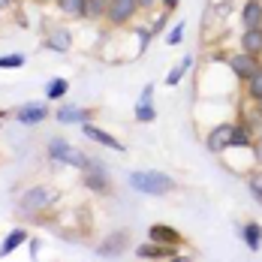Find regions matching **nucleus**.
<instances>
[{
	"label": "nucleus",
	"mask_w": 262,
	"mask_h": 262,
	"mask_svg": "<svg viewBox=\"0 0 262 262\" xmlns=\"http://www.w3.org/2000/svg\"><path fill=\"white\" fill-rule=\"evenodd\" d=\"M130 187L139 190V193H148V196H166V193L175 190V181L169 175H163V172L145 169V172H133L130 175Z\"/></svg>",
	"instance_id": "obj_1"
},
{
	"label": "nucleus",
	"mask_w": 262,
	"mask_h": 262,
	"mask_svg": "<svg viewBox=\"0 0 262 262\" xmlns=\"http://www.w3.org/2000/svg\"><path fill=\"white\" fill-rule=\"evenodd\" d=\"M136 9H139V0H108V12H105V18H108L115 27H121V25H127L133 15H136Z\"/></svg>",
	"instance_id": "obj_2"
},
{
	"label": "nucleus",
	"mask_w": 262,
	"mask_h": 262,
	"mask_svg": "<svg viewBox=\"0 0 262 262\" xmlns=\"http://www.w3.org/2000/svg\"><path fill=\"white\" fill-rule=\"evenodd\" d=\"M229 67H232V73H235L241 81H247L256 70H259V60H256V54L241 52V54H232V57H229Z\"/></svg>",
	"instance_id": "obj_3"
},
{
	"label": "nucleus",
	"mask_w": 262,
	"mask_h": 262,
	"mask_svg": "<svg viewBox=\"0 0 262 262\" xmlns=\"http://www.w3.org/2000/svg\"><path fill=\"white\" fill-rule=\"evenodd\" d=\"M49 202H54V190L49 187H33L21 196V208L25 211H36V208H46Z\"/></svg>",
	"instance_id": "obj_4"
},
{
	"label": "nucleus",
	"mask_w": 262,
	"mask_h": 262,
	"mask_svg": "<svg viewBox=\"0 0 262 262\" xmlns=\"http://www.w3.org/2000/svg\"><path fill=\"white\" fill-rule=\"evenodd\" d=\"M84 187H88V190H94V193H108V190H112L100 163H91V166L84 169Z\"/></svg>",
	"instance_id": "obj_5"
},
{
	"label": "nucleus",
	"mask_w": 262,
	"mask_h": 262,
	"mask_svg": "<svg viewBox=\"0 0 262 262\" xmlns=\"http://www.w3.org/2000/svg\"><path fill=\"white\" fill-rule=\"evenodd\" d=\"M232 130H235V124H220V127H214L211 136H208V151L220 154L223 148H229V145H232Z\"/></svg>",
	"instance_id": "obj_6"
},
{
	"label": "nucleus",
	"mask_w": 262,
	"mask_h": 262,
	"mask_svg": "<svg viewBox=\"0 0 262 262\" xmlns=\"http://www.w3.org/2000/svg\"><path fill=\"white\" fill-rule=\"evenodd\" d=\"M241 21H244V30H262V3L259 0H247L244 3Z\"/></svg>",
	"instance_id": "obj_7"
},
{
	"label": "nucleus",
	"mask_w": 262,
	"mask_h": 262,
	"mask_svg": "<svg viewBox=\"0 0 262 262\" xmlns=\"http://www.w3.org/2000/svg\"><path fill=\"white\" fill-rule=\"evenodd\" d=\"M127 244H130V232H127V229H121V232L108 235L103 244H100V256H118Z\"/></svg>",
	"instance_id": "obj_8"
},
{
	"label": "nucleus",
	"mask_w": 262,
	"mask_h": 262,
	"mask_svg": "<svg viewBox=\"0 0 262 262\" xmlns=\"http://www.w3.org/2000/svg\"><path fill=\"white\" fill-rule=\"evenodd\" d=\"M151 94H154V84H148V88L142 91V100H139V105H136V121H142V124H151V121L157 118L154 103H151Z\"/></svg>",
	"instance_id": "obj_9"
},
{
	"label": "nucleus",
	"mask_w": 262,
	"mask_h": 262,
	"mask_svg": "<svg viewBox=\"0 0 262 262\" xmlns=\"http://www.w3.org/2000/svg\"><path fill=\"white\" fill-rule=\"evenodd\" d=\"M136 256L139 259H172L175 256V247H166V244H142L139 250H136Z\"/></svg>",
	"instance_id": "obj_10"
},
{
	"label": "nucleus",
	"mask_w": 262,
	"mask_h": 262,
	"mask_svg": "<svg viewBox=\"0 0 262 262\" xmlns=\"http://www.w3.org/2000/svg\"><path fill=\"white\" fill-rule=\"evenodd\" d=\"M84 136H88L91 142H100V145H105V148H115V151H121V154L127 151V148H124V145H121V142H118L115 136H108L105 130L94 127V124H84Z\"/></svg>",
	"instance_id": "obj_11"
},
{
	"label": "nucleus",
	"mask_w": 262,
	"mask_h": 262,
	"mask_svg": "<svg viewBox=\"0 0 262 262\" xmlns=\"http://www.w3.org/2000/svg\"><path fill=\"white\" fill-rule=\"evenodd\" d=\"M46 115H49V112H46L42 103H27L15 112V118H18L21 124H39V121H46Z\"/></svg>",
	"instance_id": "obj_12"
},
{
	"label": "nucleus",
	"mask_w": 262,
	"mask_h": 262,
	"mask_svg": "<svg viewBox=\"0 0 262 262\" xmlns=\"http://www.w3.org/2000/svg\"><path fill=\"white\" fill-rule=\"evenodd\" d=\"M151 241L166 244V247H178V244H181V235H178L172 226H163V223H157V226H151Z\"/></svg>",
	"instance_id": "obj_13"
},
{
	"label": "nucleus",
	"mask_w": 262,
	"mask_h": 262,
	"mask_svg": "<svg viewBox=\"0 0 262 262\" xmlns=\"http://www.w3.org/2000/svg\"><path fill=\"white\" fill-rule=\"evenodd\" d=\"M70 46H73V39L67 30H52L46 36V49H52V52H70Z\"/></svg>",
	"instance_id": "obj_14"
},
{
	"label": "nucleus",
	"mask_w": 262,
	"mask_h": 262,
	"mask_svg": "<svg viewBox=\"0 0 262 262\" xmlns=\"http://www.w3.org/2000/svg\"><path fill=\"white\" fill-rule=\"evenodd\" d=\"M241 49L247 54H262V30H244V36H241Z\"/></svg>",
	"instance_id": "obj_15"
},
{
	"label": "nucleus",
	"mask_w": 262,
	"mask_h": 262,
	"mask_svg": "<svg viewBox=\"0 0 262 262\" xmlns=\"http://www.w3.org/2000/svg\"><path fill=\"white\" fill-rule=\"evenodd\" d=\"M25 241H27V232H25V229H12V232L6 235V241H3V247H0V256H9V253H12L15 247H21Z\"/></svg>",
	"instance_id": "obj_16"
},
{
	"label": "nucleus",
	"mask_w": 262,
	"mask_h": 262,
	"mask_svg": "<svg viewBox=\"0 0 262 262\" xmlns=\"http://www.w3.org/2000/svg\"><path fill=\"white\" fill-rule=\"evenodd\" d=\"M241 235H244V241H247L250 250H259V244H262V226L259 223H247V226L241 229Z\"/></svg>",
	"instance_id": "obj_17"
},
{
	"label": "nucleus",
	"mask_w": 262,
	"mask_h": 262,
	"mask_svg": "<svg viewBox=\"0 0 262 262\" xmlns=\"http://www.w3.org/2000/svg\"><path fill=\"white\" fill-rule=\"evenodd\" d=\"M247 97H250L253 103H259V100H262V67L250 76V79H247Z\"/></svg>",
	"instance_id": "obj_18"
},
{
	"label": "nucleus",
	"mask_w": 262,
	"mask_h": 262,
	"mask_svg": "<svg viewBox=\"0 0 262 262\" xmlns=\"http://www.w3.org/2000/svg\"><path fill=\"white\" fill-rule=\"evenodd\" d=\"M63 163H70V166H76V169H81V172H84L94 160L88 157V154H81V151H76V148H70V151H67V157H63Z\"/></svg>",
	"instance_id": "obj_19"
},
{
	"label": "nucleus",
	"mask_w": 262,
	"mask_h": 262,
	"mask_svg": "<svg viewBox=\"0 0 262 262\" xmlns=\"http://www.w3.org/2000/svg\"><path fill=\"white\" fill-rule=\"evenodd\" d=\"M84 118H88L84 108H60V112H57V121H60V124H79Z\"/></svg>",
	"instance_id": "obj_20"
},
{
	"label": "nucleus",
	"mask_w": 262,
	"mask_h": 262,
	"mask_svg": "<svg viewBox=\"0 0 262 262\" xmlns=\"http://www.w3.org/2000/svg\"><path fill=\"white\" fill-rule=\"evenodd\" d=\"M108 12V3L105 0H88L84 3V18H103Z\"/></svg>",
	"instance_id": "obj_21"
},
{
	"label": "nucleus",
	"mask_w": 262,
	"mask_h": 262,
	"mask_svg": "<svg viewBox=\"0 0 262 262\" xmlns=\"http://www.w3.org/2000/svg\"><path fill=\"white\" fill-rule=\"evenodd\" d=\"M190 67H193V57L187 54V57H181V63H178V67H175V70L169 73V79H166V84H178V81H181L184 76H187V70H190Z\"/></svg>",
	"instance_id": "obj_22"
},
{
	"label": "nucleus",
	"mask_w": 262,
	"mask_h": 262,
	"mask_svg": "<svg viewBox=\"0 0 262 262\" xmlns=\"http://www.w3.org/2000/svg\"><path fill=\"white\" fill-rule=\"evenodd\" d=\"M57 3H60V9H63L67 15L84 18V3H88V0H57Z\"/></svg>",
	"instance_id": "obj_23"
},
{
	"label": "nucleus",
	"mask_w": 262,
	"mask_h": 262,
	"mask_svg": "<svg viewBox=\"0 0 262 262\" xmlns=\"http://www.w3.org/2000/svg\"><path fill=\"white\" fill-rule=\"evenodd\" d=\"M232 145H238V148H247V145H250V130H247L244 124L232 130Z\"/></svg>",
	"instance_id": "obj_24"
},
{
	"label": "nucleus",
	"mask_w": 262,
	"mask_h": 262,
	"mask_svg": "<svg viewBox=\"0 0 262 262\" xmlns=\"http://www.w3.org/2000/svg\"><path fill=\"white\" fill-rule=\"evenodd\" d=\"M18 67H25V54H6V57H0V70H18Z\"/></svg>",
	"instance_id": "obj_25"
},
{
	"label": "nucleus",
	"mask_w": 262,
	"mask_h": 262,
	"mask_svg": "<svg viewBox=\"0 0 262 262\" xmlns=\"http://www.w3.org/2000/svg\"><path fill=\"white\" fill-rule=\"evenodd\" d=\"M67 151H70V145L60 142V139H54L52 145H49V157H54V160H63L67 157Z\"/></svg>",
	"instance_id": "obj_26"
},
{
	"label": "nucleus",
	"mask_w": 262,
	"mask_h": 262,
	"mask_svg": "<svg viewBox=\"0 0 262 262\" xmlns=\"http://www.w3.org/2000/svg\"><path fill=\"white\" fill-rule=\"evenodd\" d=\"M67 88H70V84H67V79H54V81H52V88H49V100H57V97H63V94H67Z\"/></svg>",
	"instance_id": "obj_27"
},
{
	"label": "nucleus",
	"mask_w": 262,
	"mask_h": 262,
	"mask_svg": "<svg viewBox=\"0 0 262 262\" xmlns=\"http://www.w3.org/2000/svg\"><path fill=\"white\" fill-rule=\"evenodd\" d=\"M250 193H253V199H256V202H262V172L250 178Z\"/></svg>",
	"instance_id": "obj_28"
},
{
	"label": "nucleus",
	"mask_w": 262,
	"mask_h": 262,
	"mask_svg": "<svg viewBox=\"0 0 262 262\" xmlns=\"http://www.w3.org/2000/svg\"><path fill=\"white\" fill-rule=\"evenodd\" d=\"M181 39H184V21H181V25H175V27H172V33L166 36V42H169V46H178Z\"/></svg>",
	"instance_id": "obj_29"
},
{
	"label": "nucleus",
	"mask_w": 262,
	"mask_h": 262,
	"mask_svg": "<svg viewBox=\"0 0 262 262\" xmlns=\"http://www.w3.org/2000/svg\"><path fill=\"white\" fill-rule=\"evenodd\" d=\"M139 36H142V52H145L148 42H151V33H148V30H139Z\"/></svg>",
	"instance_id": "obj_30"
},
{
	"label": "nucleus",
	"mask_w": 262,
	"mask_h": 262,
	"mask_svg": "<svg viewBox=\"0 0 262 262\" xmlns=\"http://www.w3.org/2000/svg\"><path fill=\"white\" fill-rule=\"evenodd\" d=\"M163 6H166L163 12H169V15H172V12H175V6H178V0H163Z\"/></svg>",
	"instance_id": "obj_31"
},
{
	"label": "nucleus",
	"mask_w": 262,
	"mask_h": 262,
	"mask_svg": "<svg viewBox=\"0 0 262 262\" xmlns=\"http://www.w3.org/2000/svg\"><path fill=\"white\" fill-rule=\"evenodd\" d=\"M139 6H142V9H148V6H154V0H139Z\"/></svg>",
	"instance_id": "obj_32"
},
{
	"label": "nucleus",
	"mask_w": 262,
	"mask_h": 262,
	"mask_svg": "<svg viewBox=\"0 0 262 262\" xmlns=\"http://www.w3.org/2000/svg\"><path fill=\"white\" fill-rule=\"evenodd\" d=\"M256 112H259V118H262V100H259V103H256Z\"/></svg>",
	"instance_id": "obj_33"
},
{
	"label": "nucleus",
	"mask_w": 262,
	"mask_h": 262,
	"mask_svg": "<svg viewBox=\"0 0 262 262\" xmlns=\"http://www.w3.org/2000/svg\"><path fill=\"white\" fill-rule=\"evenodd\" d=\"M0 3H6V0H0Z\"/></svg>",
	"instance_id": "obj_34"
},
{
	"label": "nucleus",
	"mask_w": 262,
	"mask_h": 262,
	"mask_svg": "<svg viewBox=\"0 0 262 262\" xmlns=\"http://www.w3.org/2000/svg\"><path fill=\"white\" fill-rule=\"evenodd\" d=\"M259 136H262V130H259Z\"/></svg>",
	"instance_id": "obj_35"
},
{
	"label": "nucleus",
	"mask_w": 262,
	"mask_h": 262,
	"mask_svg": "<svg viewBox=\"0 0 262 262\" xmlns=\"http://www.w3.org/2000/svg\"><path fill=\"white\" fill-rule=\"evenodd\" d=\"M0 6H3V3H0Z\"/></svg>",
	"instance_id": "obj_36"
},
{
	"label": "nucleus",
	"mask_w": 262,
	"mask_h": 262,
	"mask_svg": "<svg viewBox=\"0 0 262 262\" xmlns=\"http://www.w3.org/2000/svg\"><path fill=\"white\" fill-rule=\"evenodd\" d=\"M259 3H262V0H259Z\"/></svg>",
	"instance_id": "obj_37"
}]
</instances>
